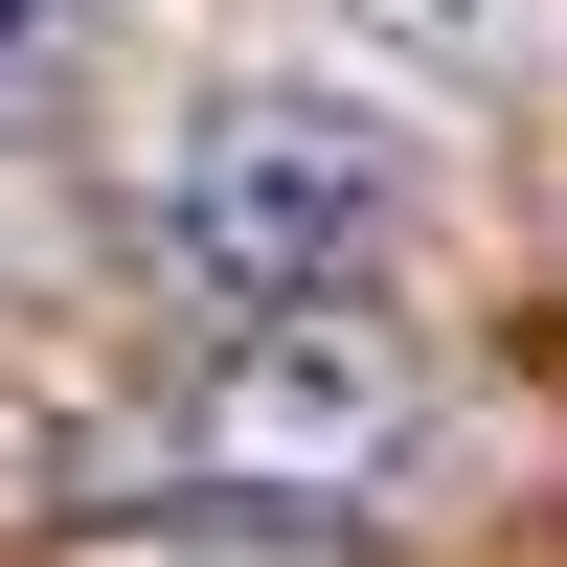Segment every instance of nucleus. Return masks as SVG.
<instances>
[{"mask_svg": "<svg viewBox=\"0 0 567 567\" xmlns=\"http://www.w3.org/2000/svg\"><path fill=\"white\" fill-rule=\"evenodd\" d=\"M386 45H432V69H477V45H523V0H363Z\"/></svg>", "mask_w": 567, "mask_h": 567, "instance_id": "nucleus-4", "label": "nucleus"}, {"mask_svg": "<svg viewBox=\"0 0 567 567\" xmlns=\"http://www.w3.org/2000/svg\"><path fill=\"white\" fill-rule=\"evenodd\" d=\"M45 23H69V0H0V91H23V69H45Z\"/></svg>", "mask_w": 567, "mask_h": 567, "instance_id": "nucleus-5", "label": "nucleus"}, {"mask_svg": "<svg viewBox=\"0 0 567 567\" xmlns=\"http://www.w3.org/2000/svg\"><path fill=\"white\" fill-rule=\"evenodd\" d=\"M159 227H182V272H205V296L318 318V296H363V272H386V227H409V136L363 114V91L250 69V91H205V114H182Z\"/></svg>", "mask_w": 567, "mask_h": 567, "instance_id": "nucleus-1", "label": "nucleus"}, {"mask_svg": "<svg viewBox=\"0 0 567 567\" xmlns=\"http://www.w3.org/2000/svg\"><path fill=\"white\" fill-rule=\"evenodd\" d=\"M386 432H409V363L341 341V318H250V341L205 363V454L227 477H363Z\"/></svg>", "mask_w": 567, "mask_h": 567, "instance_id": "nucleus-2", "label": "nucleus"}, {"mask_svg": "<svg viewBox=\"0 0 567 567\" xmlns=\"http://www.w3.org/2000/svg\"><path fill=\"white\" fill-rule=\"evenodd\" d=\"M69 567H341V523H318V499H159V523H114Z\"/></svg>", "mask_w": 567, "mask_h": 567, "instance_id": "nucleus-3", "label": "nucleus"}]
</instances>
